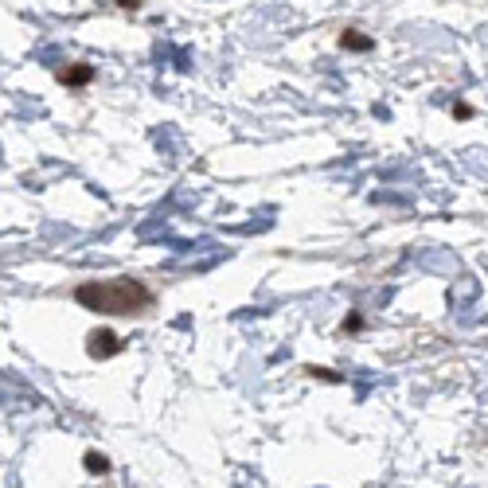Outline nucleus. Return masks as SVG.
<instances>
[{
    "mask_svg": "<svg viewBox=\"0 0 488 488\" xmlns=\"http://www.w3.org/2000/svg\"><path fill=\"white\" fill-rule=\"evenodd\" d=\"M74 301L102 316H145L152 309V289L137 277H110L74 285Z\"/></svg>",
    "mask_w": 488,
    "mask_h": 488,
    "instance_id": "nucleus-1",
    "label": "nucleus"
},
{
    "mask_svg": "<svg viewBox=\"0 0 488 488\" xmlns=\"http://www.w3.org/2000/svg\"><path fill=\"white\" fill-rule=\"evenodd\" d=\"M118 352H121V336H118V332L94 328L87 336V355H90V360H110V355H118Z\"/></svg>",
    "mask_w": 488,
    "mask_h": 488,
    "instance_id": "nucleus-2",
    "label": "nucleus"
},
{
    "mask_svg": "<svg viewBox=\"0 0 488 488\" xmlns=\"http://www.w3.org/2000/svg\"><path fill=\"white\" fill-rule=\"evenodd\" d=\"M90 79H94V67L90 63H74V67H63V71H59V82H63V87H87Z\"/></svg>",
    "mask_w": 488,
    "mask_h": 488,
    "instance_id": "nucleus-3",
    "label": "nucleus"
},
{
    "mask_svg": "<svg viewBox=\"0 0 488 488\" xmlns=\"http://www.w3.org/2000/svg\"><path fill=\"white\" fill-rule=\"evenodd\" d=\"M340 48H344V51H371V48H375V40L363 35V32H355V28H348V32H340Z\"/></svg>",
    "mask_w": 488,
    "mask_h": 488,
    "instance_id": "nucleus-4",
    "label": "nucleus"
},
{
    "mask_svg": "<svg viewBox=\"0 0 488 488\" xmlns=\"http://www.w3.org/2000/svg\"><path fill=\"white\" fill-rule=\"evenodd\" d=\"M82 465H87L90 477H106V472H110V461H106L102 453H87V457H82Z\"/></svg>",
    "mask_w": 488,
    "mask_h": 488,
    "instance_id": "nucleus-5",
    "label": "nucleus"
},
{
    "mask_svg": "<svg viewBox=\"0 0 488 488\" xmlns=\"http://www.w3.org/2000/svg\"><path fill=\"white\" fill-rule=\"evenodd\" d=\"M305 375L324 379V383H340V375H336V371H328V367H305Z\"/></svg>",
    "mask_w": 488,
    "mask_h": 488,
    "instance_id": "nucleus-6",
    "label": "nucleus"
},
{
    "mask_svg": "<svg viewBox=\"0 0 488 488\" xmlns=\"http://www.w3.org/2000/svg\"><path fill=\"white\" fill-rule=\"evenodd\" d=\"M453 118H457V121H469V118H472V106H469V102H457V106H453Z\"/></svg>",
    "mask_w": 488,
    "mask_h": 488,
    "instance_id": "nucleus-7",
    "label": "nucleus"
},
{
    "mask_svg": "<svg viewBox=\"0 0 488 488\" xmlns=\"http://www.w3.org/2000/svg\"><path fill=\"white\" fill-rule=\"evenodd\" d=\"M360 328H363L360 316H348V321H344V332H360Z\"/></svg>",
    "mask_w": 488,
    "mask_h": 488,
    "instance_id": "nucleus-8",
    "label": "nucleus"
},
{
    "mask_svg": "<svg viewBox=\"0 0 488 488\" xmlns=\"http://www.w3.org/2000/svg\"><path fill=\"white\" fill-rule=\"evenodd\" d=\"M118 9H126V12H137V9H141V0H118Z\"/></svg>",
    "mask_w": 488,
    "mask_h": 488,
    "instance_id": "nucleus-9",
    "label": "nucleus"
}]
</instances>
